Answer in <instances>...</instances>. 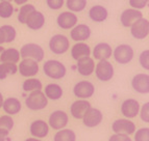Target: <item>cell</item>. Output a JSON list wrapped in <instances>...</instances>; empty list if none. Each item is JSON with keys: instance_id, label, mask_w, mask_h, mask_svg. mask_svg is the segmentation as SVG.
I'll use <instances>...</instances> for the list:
<instances>
[{"instance_id": "ab89813d", "label": "cell", "mask_w": 149, "mask_h": 141, "mask_svg": "<svg viewBox=\"0 0 149 141\" xmlns=\"http://www.w3.org/2000/svg\"><path fill=\"white\" fill-rule=\"evenodd\" d=\"M64 2L65 0H46L48 8L53 10H61L63 8V5H64Z\"/></svg>"}, {"instance_id": "4fadbf2b", "label": "cell", "mask_w": 149, "mask_h": 141, "mask_svg": "<svg viewBox=\"0 0 149 141\" xmlns=\"http://www.w3.org/2000/svg\"><path fill=\"white\" fill-rule=\"evenodd\" d=\"M39 63L32 59H23L18 65V72L20 73L21 76L26 78L36 76L39 73Z\"/></svg>"}, {"instance_id": "f546056e", "label": "cell", "mask_w": 149, "mask_h": 141, "mask_svg": "<svg viewBox=\"0 0 149 141\" xmlns=\"http://www.w3.org/2000/svg\"><path fill=\"white\" fill-rule=\"evenodd\" d=\"M22 88L24 91H35V90H41L43 88L42 82L36 78H28L22 84Z\"/></svg>"}, {"instance_id": "d590c367", "label": "cell", "mask_w": 149, "mask_h": 141, "mask_svg": "<svg viewBox=\"0 0 149 141\" xmlns=\"http://www.w3.org/2000/svg\"><path fill=\"white\" fill-rule=\"evenodd\" d=\"M134 141H149V128H141L134 132Z\"/></svg>"}, {"instance_id": "74e56055", "label": "cell", "mask_w": 149, "mask_h": 141, "mask_svg": "<svg viewBox=\"0 0 149 141\" xmlns=\"http://www.w3.org/2000/svg\"><path fill=\"white\" fill-rule=\"evenodd\" d=\"M140 116H141V119L144 122L148 124L149 122V103L146 102L144 105L142 107H140V111H139Z\"/></svg>"}, {"instance_id": "e0dca14e", "label": "cell", "mask_w": 149, "mask_h": 141, "mask_svg": "<svg viewBox=\"0 0 149 141\" xmlns=\"http://www.w3.org/2000/svg\"><path fill=\"white\" fill-rule=\"evenodd\" d=\"M29 132L35 138L42 139L45 138L49 134V126L45 120L37 119L32 121L29 127Z\"/></svg>"}, {"instance_id": "b9f144b4", "label": "cell", "mask_w": 149, "mask_h": 141, "mask_svg": "<svg viewBox=\"0 0 149 141\" xmlns=\"http://www.w3.org/2000/svg\"><path fill=\"white\" fill-rule=\"evenodd\" d=\"M8 134H10V132L6 131V130L4 129H1L0 128V141H5L6 139H8Z\"/></svg>"}, {"instance_id": "bcb514c9", "label": "cell", "mask_w": 149, "mask_h": 141, "mask_svg": "<svg viewBox=\"0 0 149 141\" xmlns=\"http://www.w3.org/2000/svg\"><path fill=\"white\" fill-rule=\"evenodd\" d=\"M25 141H42V140H40V139H38V138H35V137H31V138H27Z\"/></svg>"}, {"instance_id": "d6a6232c", "label": "cell", "mask_w": 149, "mask_h": 141, "mask_svg": "<svg viewBox=\"0 0 149 141\" xmlns=\"http://www.w3.org/2000/svg\"><path fill=\"white\" fill-rule=\"evenodd\" d=\"M14 6L10 2L8 1H1L0 2V18L2 19H8L14 14Z\"/></svg>"}, {"instance_id": "4316f807", "label": "cell", "mask_w": 149, "mask_h": 141, "mask_svg": "<svg viewBox=\"0 0 149 141\" xmlns=\"http://www.w3.org/2000/svg\"><path fill=\"white\" fill-rule=\"evenodd\" d=\"M20 60V52L15 48H8L4 49L1 56L0 62H6V63H17Z\"/></svg>"}, {"instance_id": "7402d4cb", "label": "cell", "mask_w": 149, "mask_h": 141, "mask_svg": "<svg viewBox=\"0 0 149 141\" xmlns=\"http://www.w3.org/2000/svg\"><path fill=\"white\" fill-rule=\"evenodd\" d=\"M77 71L81 76H91L94 73L95 69V62L94 59L91 57H85L81 59L77 60L76 63Z\"/></svg>"}, {"instance_id": "7c38bea8", "label": "cell", "mask_w": 149, "mask_h": 141, "mask_svg": "<svg viewBox=\"0 0 149 141\" xmlns=\"http://www.w3.org/2000/svg\"><path fill=\"white\" fill-rule=\"evenodd\" d=\"M140 103L134 99H126L121 104V113L127 119L137 117L140 111Z\"/></svg>"}, {"instance_id": "d6986e66", "label": "cell", "mask_w": 149, "mask_h": 141, "mask_svg": "<svg viewBox=\"0 0 149 141\" xmlns=\"http://www.w3.org/2000/svg\"><path fill=\"white\" fill-rule=\"evenodd\" d=\"M143 18V14L140 10L134 8H128L125 10L120 16V22L124 27H130L136 21Z\"/></svg>"}, {"instance_id": "f1b7e54d", "label": "cell", "mask_w": 149, "mask_h": 141, "mask_svg": "<svg viewBox=\"0 0 149 141\" xmlns=\"http://www.w3.org/2000/svg\"><path fill=\"white\" fill-rule=\"evenodd\" d=\"M18 72V67L15 63H0V80L6 79L10 75H15Z\"/></svg>"}, {"instance_id": "484cf974", "label": "cell", "mask_w": 149, "mask_h": 141, "mask_svg": "<svg viewBox=\"0 0 149 141\" xmlns=\"http://www.w3.org/2000/svg\"><path fill=\"white\" fill-rule=\"evenodd\" d=\"M44 94L48 100L57 101L63 97L64 91H63V88L61 87V85L55 84V83H49L45 86Z\"/></svg>"}, {"instance_id": "ba28073f", "label": "cell", "mask_w": 149, "mask_h": 141, "mask_svg": "<svg viewBox=\"0 0 149 141\" xmlns=\"http://www.w3.org/2000/svg\"><path fill=\"white\" fill-rule=\"evenodd\" d=\"M95 74H96L97 79H99L102 82L109 81L114 77L115 71L114 67L109 60H101L96 65L95 67Z\"/></svg>"}, {"instance_id": "277c9868", "label": "cell", "mask_w": 149, "mask_h": 141, "mask_svg": "<svg viewBox=\"0 0 149 141\" xmlns=\"http://www.w3.org/2000/svg\"><path fill=\"white\" fill-rule=\"evenodd\" d=\"M69 39L64 34H55L49 41V49L53 54H65L69 50Z\"/></svg>"}, {"instance_id": "5b68a950", "label": "cell", "mask_w": 149, "mask_h": 141, "mask_svg": "<svg viewBox=\"0 0 149 141\" xmlns=\"http://www.w3.org/2000/svg\"><path fill=\"white\" fill-rule=\"evenodd\" d=\"M113 55H114L115 60L118 63H120V65H127V63H129L134 59V53L132 46L126 44H122L115 48V50L113 51Z\"/></svg>"}, {"instance_id": "f6af8a7d", "label": "cell", "mask_w": 149, "mask_h": 141, "mask_svg": "<svg viewBox=\"0 0 149 141\" xmlns=\"http://www.w3.org/2000/svg\"><path fill=\"white\" fill-rule=\"evenodd\" d=\"M2 104H3V96H2V94L0 92V109L2 108Z\"/></svg>"}, {"instance_id": "e575fe53", "label": "cell", "mask_w": 149, "mask_h": 141, "mask_svg": "<svg viewBox=\"0 0 149 141\" xmlns=\"http://www.w3.org/2000/svg\"><path fill=\"white\" fill-rule=\"evenodd\" d=\"M14 124H15V122H14V119L10 115L5 114V115L0 116V128L1 129H4L10 132L14 128Z\"/></svg>"}, {"instance_id": "83f0119b", "label": "cell", "mask_w": 149, "mask_h": 141, "mask_svg": "<svg viewBox=\"0 0 149 141\" xmlns=\"http://www.w3.org/2000/svg\"><path fill=\"white\" fill-rule=\"evenodd\" d=\"M53 141H76V134L73 130L62 129L55 133Z\"/></svg>"}, {"instance_id": "ffe728a7", "label": "cell", "mask_w": 149, "mask_h": 141, "mask_svg": "<svg viewBox=\"0 0 149 141\" xmlns=\"http://www.w3.org/2000/svg\"><path fill=\"white\" fill-rule=\"evenodd\" d=\"M25 24L29 29L39 30L45 25V16L43 15V12L36 10L28 16Z\"/></svg>"}, {"instance_id": "1f68e13d", "label": "cell", "mask_w": 149, "mask_h": 141, "mask_svg": "<svg viewBox=\"0 0 149 141\" xmlns=\"http://www.w3.org/2000/svg\"><path fill=\"white\" fill-rule=\"evenodd\" d=\"M33 10H36V8L32 4H23L20 8L19 14H18V21H19L21 24H25L28 16H29Z\"/></svg>"}, {"instance_id": "7bdbcfd3", "label": "cell", "mask_w": 149, "mask_h": 141, "mask_svg": "<svg viewBox=\"0 0 149 141\" xmlns=\"http://www.w3.org/2000/svg\"><path fill=\"white\" fill-rule=\"evenodd\" d=\"M5 43V36H4V33H3L2 29L0 28V45H2Z\"/></svg>"}, {"instance_id": "8992f818", "label": "cell", "mask_w": 149, "mask_h": 141, "mask_svg": "<svg viewBox=\"0 0 149 141\" xmlns=\"http://www.w3.org/2000/svg\"><path fill=\"white\" fill-rule=\"evenodd\" d=\"M95 92V86L92 82L82 80L77 82L73 87V94L76 98L80 100H87L93 97Z\"/></svg>"}, {"instance_id": "8fae6325", "label": "cell", "mask_w": 149, "mask_h": 141, "mask_svg": "<svg viewBox=\"0 0 149 141\" xmlns=\"http://www.w3.org/2000/svg\"><path fill=\"white\" fill-rule=\"evenodd\" d=\"M102 119H103L102 112L99 109L91 107L82 117V122L87 128H95L101 124Z\"/></svg>"}, {"instance_id": "ee69618b", "label": "cell", "mask_w": 149, "mask_h": 141, "mask_svg": "<svg viewBox=\"0 0 149 141\" xmlns=\"http://www.w3.org/2000/svg\"><path fill=\"white\" fill-rule=\"evenodd\" d=\"M14 1H15V3L18 5H23L26 2H28V0H14Z\"/></svg>"}, {"instance_id": "5bb4252c", "label": "cell", "mask_w": 149, "mask_h": 141, "mask_svg": "<svg viewBox=\"0 0 149 141\" xmlns=\"http://www.w3.org/2000/svg\"><path fill=\"white\" fill-rule=\"evenodd\" d=\"M132 86L134 91L147 94L149 92V75L143 73L137 74L132 80Z\"/></svg>"}, {"instance_id": "6da1fadb", "label": "cell", "mask_w": 149, "mask_h": 141, "mask_svg": "<svg viewBox=\"0 0 149 141\" xmlns=\"http://www.w3.org/2000/svg\"><path fill=\"white\" fill-rule=\"evenodd\" d=\"M43 71L47 77L55 80L62 79L67 74V69L64 63L55 59H49L45 61L43 65Z\"/></svg>"}, {"instance_id": "cb8c5ba5", "label": "cell", "mask_w": 149, "mask_h": 141, "mask_svg": "<svg viewBox=\"0 0 149 141\" xmlns=\"http://www.w3.org/2000/svg\"><path fill=\"white\" fill-rule=\"evenodd\" d=\"M2 108L8 115H15L18 114L22 109V104L17 98H8L3 101Z\"/></svg>"}, {"instance_id": "c3c4849f", "label": "cell", "mask_w": 149, "mask_h": 141, "mask_svg": "<svg viewBox=\"0 0 149 141\" xmlns=\"http://www.w3.org/2000/svg\"><path fill=\"white\" fill-rule=\"evenodd\" d=\"M1 1H8V2H10L12 0H0V2H1Z\"/></svg>"}, {"instance_id": "30bf717a", "label": "cell", "mask_w": 149, "mask_h": 141, "mask_svg": "<svg viewBox=\"0 0 149 141\" xmlns=\"http://www.w3.org/2000/svg\"><path fill=\"white\" fill-rule=\"evenodd\" d=\"M130 33L137 40H144L149 34V21L141 18L130 26Z\"/></svg>"}, {"instance_id": "7dc6e473", "label": "cell", "mask_w": 149, "mask_h": 141, "mask_svg": "<svg viewBox=\"0 0 149 141\" xmlns=\"http://www.w3.org/2000/svg\"><path fill=\"white\" fill-rule=\"evenodd\" d=\"M3 51H4V48H3L2 46H0V56H1V54H2Z\"/></svg>"}, {"instance_id": "3957f363", "label": "cell", "mask_w": 149, "mask_h": 141, "mask_svg": "<svg viewBox=\"0 0 149 141\" xmlns=\"http://www.w3.org/2000/svg\"><path fill=\"white\" fill-rule=\"evenodd\" d=\"M19 52L23 59H32L38 63L44 59V50L38 44H33V43L25 44L24 46H22Z\"/></svg>"}, {"instance_id": "7a4b0ae2", "label": "cell", "mask_w": 149, "mask_h": 141, "mask_svg": "<svg viewBox=\"0 0 149 141\" xmlns=\"http://www.w3.org/2000/svg\"><path fill=\"white\" fill-rule=\"evenodd\" d=\"M25 105L31 111H39L47 107L48 99L42 90L31 91L25 100Z\"/></svg>"}, {"instance_id": "9a60e30c", "label": "cell", "mask_w": 149, "mask_h": 141, "mask_svg": "<svg viewBox=\"0 0 149 141\" xmlns=\"http://www.w3.org/2000/svg\"><path fill=\"white\" fill-rule=\"evenodd\" d=\"M91 28L87 24H78L71 29L70 31V36L73 41L78 43L85 42L89 40L91 36Z\"/></svg>"}, {"instance_id": "4dcf8cb0", "label": "cell", "mask_w": 149, "mask_h": 141, "mask_svg": "<svg viewBox=\"0 0 149 141\" xmlns=\"http://www.w3.org/2000/svg\"><path fill=\"white\" fill-rule=\"evenodd\" d=\"M68 10L72 12H82L87 6V0H67L66 1Z\"/></svg>"}, {"instance_id": "d4e9b609", "label": "cell", "mask_w": 149, "mask_h": 141, "mask_svg": "<svg viewBox=\"0 0 149 141\" xmlns=\"http://www.w3.org/2000/svg\"><path fill=\"white\" fill-rule=\"evenodd\" d=\"M89 17L90 19L94 22L101 23L105 21L109 17V12L107 10L102 6V5H94L90 8L89 10Z\"/></svg>"}, {"instance_id": "f35d334b", "label": "cell", "mask_w": 149, "mask_h": 141, "mask_svg": "<svg viewBox=\"0 0 149 141\" xmlns=\"http://www.w3.org/2000/svg\"><path fill=\"white\" fill-rule=\"evenodd\" d=\"M149 0H129V5L134 10H142L148 5Z\"/></svg>"}, {"instance_id": "ac0fdd59", "label": "cell", "mask_w": 149, "mask_h": 141, "mask_svg": "<svg viewBox=\"0 0 149 141\" xmlns=\"http://www.w3.org/2000/svg\"><path fill=\"white\" fill-rule=\"evenodd\" d=\"M91 108V104L87 100H77L73 102L70 107V113L74 118L82 119L84 115L87 113V111Z\"/></svg>"}, {"instance_id": "836d02e7", "label": "cell", "mask_w": 149, "mask_h": 141, "mask_svg": "<svg viewBox=\"0 0 149 141\" xmlns=\"http://www.w3.org/2000/svg\"><path fill=\"white\" fill-rule=\"evenodd\" d=\"M1 29H2L3 33H4V36H5V43H12L15 41L16 36H17V31L16 29L13 26L10 25H3L1 26Z\"/></svg>"}, {"instance_id": "60d3db41", "label": "cell", "mask_w": 149, "mask_h": 141, "mask_svg": "<svg viewBox=\"0 0 149 141\" xmlns=\"http://www.w3.org/2000/svg\"><path fill=\"white\" fill-rule=\"evenodd\" d=\"M109 141H132V138L126 135H120V134H113L109 138Z\"/></svg>"}, {"instance_id": "2e32d148", "label": "cell", "mask_w": 149, "mask_h": 141, "mask_svg": "<svg viewBox=\"0 0 149 141\" xmlns=\"http://www.w3.org/2000/svg\"><path fill=\"white\" fill-rule=\"evenodd\" d=\"M77 21H78L77 16L71 12H64L60 14L56 18L57 25L62 29H72L77 25Z\"/></svg>"}, {"instance_id": "8d00e7d4", "label": "cell", "mask_w": 149, "mask_h": 141, "mask_svg": "<svg viewBox=\"0 0 149 141\" xmlns=\"http://www.w3.org/2000/svg\"><path fill=\"white\" fill-rule=\"evenodd\" d=\"M139 62L141 67L145 69L146 71L149 69V50H144L143 52L140 54L139 57Z\"/></svg>"}, {"instance_id": "603a6c76", "label": "cell", "mask_w": 149, "mask_h": 141, "mask_svg": "<svg viewBox=\"0 0 149 141\" xmlns=\"http://www.w3.org/2000/svg\"><path fill=\"white\" fill-rule=\"evenodd\" d=\"M91 48L86 43H76L71 49V56L74 60H79L85 57H90Z\"/></svg>"}, {"instance_id": "9c48e42d", "label": "cell", "mask_w": 149, "mask_h": 141, "mask_svg": "<svg viewBox=\"0 0 149 141\" xmlns=\"http://www.w3.org/2000/svg\"><path fill=\"white\" fill-rule=\"evenodd\" d=\"M69 122V116L63 110H55L50 114L49 120H48V126H50L53 130L60 131L62 129H65Z\"/></svg>"}, {"instance_id": "52a82bcc", "label": "cell", "mask_w": 149, "mask_h": 141, "mask_svg": "<svg viewBox=\"0 0 149 141\" xmlns=\"http://www.w3.org/2000/svg\"><path fill=\"white\" fill-rule=\"evenodd\" d=\"M112 130L115 134L130 136L136 132V124L134 121L127 118H119L113 122Z\"/></svg>"}, {"instance_id": "44dd1931", "label": "cell", "mask_w": 149, "mask_h": 141, "mask_svg": "<svg viewBox=\"0 0 149 141\" xmlns=\"http://www.w3.org/2000/svg\"><path fill=\"white\" fill-rule=\"evenodd\" d=\"M113 54V49L107 43H99L94 47L93 50V56L95 59L99 60H107Z\"/></svg>"}]
</instances>
